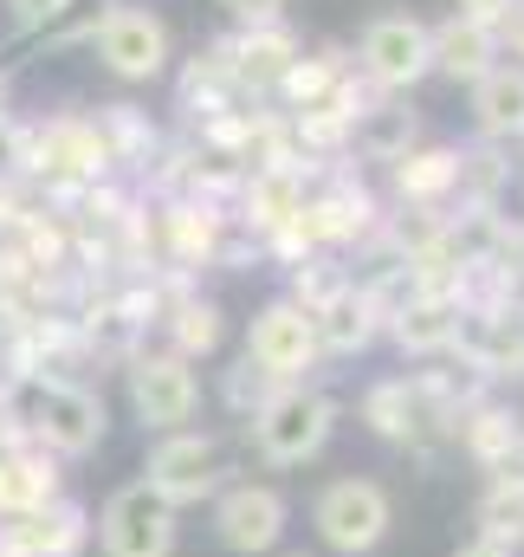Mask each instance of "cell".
Segmentation results:
<instances>
[{
    "instance_id": "25",
    "label": "cell",
    "mask_w": 524,
    "mask_h": 557,
    "mask_svg": "<svg viewBox=\"0 0 524 557\" xmlns=\"http://www.w3.org/2000/svg\"><path fill=\"white\" fill-rule=\"evenodd\" d=\"M357 65H350V46H337V39H324V46H311V52H298L291 65H285V78H278V91H272V111H311V104H324L344 78H350Z\"/></svg>"
},
{
    "instance_id": "10",
    "label": "cell",
    "mask_w": 524,
    "mask_h": 557,
    "mask_svg": "<svg viewBox=\"0 0 524 557\" xmlns=\"http://www.w3.org/2000/svg\"><path fill=\"white\" fill-rule=\"evenodd\" d=\"M91 545L104 557H175V545H182V512L162 506L142 480H124L91 512Z\"/></svg>"
},
{
    "instance_id": "13",
    "label": "cell",
    "mask_w": 524,
    "mask_h": 557,
    "mask_svg": "<svg viewBox=\"0 0 524 557\" xmlns=\"http://www.w3.org/2000/svg\"><path fill=\"white\" fill-rule=\"evenodd\" d=\"M466 370H479L492 389L524 383V298H486V305H460V331L453 350Z\"/></svg>"
},
{
    "instance_id": "17",
    "label": "cell",
    "mask_w": 524,
    "mask_h": 557,
    "mask_svg": "<svg viewBox=\"0 0 524 557\" xmlns=\"http://www.w3.org/2000/svg\"><path fill=\"white\" fill-rule=\"evenodd\" d=\"M389 208L453 214L460 208V143H414L401 162H389Z\"/></svg>"
},
{
    "instance_id": "9",
    "label": "cell",
    "mask_w": 524,
    "mask_h": 557,
    "mask_svg": "<svg viewBox=\"0 0 524 557\" xmlns=\"http://www.w3.org/2000/svg\"><path fill=\"white\" fill-rule=\"evenodd\" d=\"M124 396H130V416L142 434H175V428H195L201 416V370L182 363L175 350H136L124 363Z\"/></svg>"
},
{
    "instance_id": "3",
    "label": "cell",
    "mask_w": 524,
    "mask_h": 557,
    "mask_svg": "<svg viewBox=\"0 0 524 557\" xmlns=\"http://www.w3.org/2000/svg\"><path fill=\"white\" fill-rule=\"evenodd\" d=\"M98 182H117V175H111L104 137L85 111H52V117L26 124V188H39L46 201L65 208Z\"/></svg>"
},
{
    "instance_id": "14",
    "label": "cell",
    "mask_w": 524,
    "mask_h": 557,
    "mask_svg": "<svg viewBox=\"0 0 524 557\" xmlns=\"http://www.w3.org/2000/svg\"><path fill=\"white\" fill-rule=\"evenodd\" d=\"M357 416H363V428H370L383 447H401V454H414V460H434V454L453 441V428L421 403L414 376H376V383H363Z\"/></svg>"
},
{
    "instance_id": "28",
    "label": "cell",
    "mask_w": 524,
    "mask_h": 557,
    "mask_svg": "<svg viewBox=\"0 0 524 557\" xmlns=\"http://www.w3.org/2000/svg\"><path fill=\"white\" fill-rule=\"evenodd\" d=\"M512 188V143H460V208H499Z\"/></svg>"
},
{
    "instance_id": "39",
    "label": "cell",
    "mask_w": 524,
    "mask_h": 557,
    "mask_svg": "<svg viewBox=\"0 0 524 557\" xmlns=\"http://www.w3.org/2000/svg\"><path fill=\"white\" fill-rule=\"evenodd\" d=\"M272 557H311V552H272Z\"/></svg>"
},
{
    "instance_id": "21",
    "label": "cell",
    "mask_w": 524,
    "mask_h": 557,
    "mask_svg": "<svg viewBox=\"0 0 524 557\" xmlns=\"http://www.w3.org/2000/svg\"><path fill=\"white\" fill-rule=\"evenodd\" d=\"M59 493H65V460H52V454L33 447L26 434L0 447V519L33 512V506H46V499H59Z\"/></svg>"
},
{
    "instance_id": "15",
    "label": "cell",
    "mask_w": 524,
    "mask_h": 557,
    "mask_svg": "<svg viewBox=\"0 0 524 557\" xmlns=\"http://www.w3.org/2000/svg\"><path fill=\"white\" fill-rule=\"evenodd\" d=\"M208 46L221 52L227 78H234V91H240L247 104H265V98L278 91L285 65L304 52V46H298V33H291V20H272V26H234V33L208 39Z\"/></svg>"
},
{
    "instance_id": "1",
    "label": "cell",
    "mask_w": 524,
    "mask_h": 557,
    "mask_svg": "<svg viewBox=\"0 0 524 557\" xmlns=\"http://www.w3.org/2000/svg\"><path fill=\"white\" fill-rule=\"evenodd\" d=\"M13 383V416L20 434L33 447H46L52 460H91L104 441H111V409L104 396L72 376V383H39V376H7Z\"/></svg>"
},
{
    "instance_id": "19",
    "label": "cell",
    "mask_w": 524,
    "mask_h": 557,
    "mask_svg": "<svg viewBox=\"0 0 524 557\" xmlns=\"http://www.w3.org/2000/svg\"><path fill=\"white\" fill-rule=\"evenodd\" d=\"M453 331H460V298H440V292H414L408 305H395V318L383 324L395 350L408 363H434L453 350Z\"/></svg>"
},
{
    "instance_id": "33",
    "label": "cell",
    "mask_w": 524,
    "mask_h": 557,
    "mask_svg": "<svg viewBox=\"0 0 524 557\" xmlns=\"http://www.w3.org/2000/svg\"><path fill=\"white\" fill-rule=\"evenodd\" d=\"M7 13H13V26H20L26 39H52V33L78 13V0H7Z\"/></svg>"
},
{
    "instance_id": "8",
    "label": "cell",
    "mask_w": 524,
    "mask_h": 557,
    "mask_svg": "<svg viewBox=\"0 0 524 557\" xmlns=\"http://www.w3.org/2000/svg\"><path fill=\"white\" fill-rule=\"evenodd\" d=\"M85 46L98 52V65L124 85H155L175 59V39H169V20L136 7V0H111L91 26H85Z\"/></svg>"
},
{
    "instance_id": "22",
    "label": "cell",
    "mask_w": 524,
    "mask_h": 557,
    "mask_svg": "<svg viewBox=\"0 0 524 557\" xmlns=\"http://www.w3.org/2000/svg\"><path fill=\"white\" fill-rule=\"evenodd\" d=\"M98 137H104V156H111V175H136V182H149L155 175V162H162V131L149 124V111L142 104H98Z\"/></svg>"
},
{
    "instance_id": "31",
    "label": "cell",
    "mask_w": 524,
    "mask_h": 557,
    "mask_svg": "<svg viewBox=\"0 0 524 557\" xmlns=\"http://www.w3.org/2000/svg\"><path fill=\"white\" fill-rule=\"evenodd\" d=\"M337 285H350V267H344L337 253H311V260H298V267H291V292H285V298H291V305H304V311H317Z\"/></svg>"
},
{
    "instance_id": "40",
    "label": "cell",
    "mask_w": 524,
    "mask_h": 557,
    "mask_svg": "<svg viewBox=\"0 0 524 557\" xmlns=\"http://www.w3.org/2000/svg\"><path fill=\"white\" fill-rule=\"evenodd\" d=\"M519 143H524V131H519Z\"/></svg>"
},
{
    "instance_id": "5",
    "label": "cell",
    "mask_w": 524,
    "mask_h": 557,
    "mask_svg": "<svg viewBox=\"0 0 524 557\" xmlns=\"http://www.w3.org/2000/svg\"><path fill=\"white\" fill-rule=\"evenodd\" d=\"M136 480H142L162 506L188 512V506H208V499H214L227 480H240V473H234L221 434H208V428H175V434H155V441H149Z\"/></svg>"
},
{
    "instance_id": "2",
    "label": "cell",
    "mask_w": 524,
    "mask_h": 557,
    "mask_svg": "<svg viewBox=\"0 0 524 557\" xmlns=\"http://www.w3.org/2000/svg\"><path fill=\"white\" fill-rule=\"evenodd\" d=\"M240 434H247L253 460L272 467V473L311 467L337 434V396L324 383H278L260 409L240 421Z\"/></svg>"
},
{
    "instance_id": "34",
    "label": "cell",
    "mask_w": 524,
    "mask_h": 557,
    "mask_svg": "<svg viewBox=\"0 0 524 557\" xmlns=\"http://www.w3.org/2000/svg\"><path fill=\"white\" fill-rule=\"evenodd\" d=\"M0 188H26V124L0 111Z\"/></svg>"
},
{
    "instance_id": "12",
    "label": "cell",
    "mask_w": 524,
    "mask_h": 557,
    "mask_svg": "<svg viewBox=\"0 0 524 557\" xmlns=\"http://www.w3.org/2000/svg\"><path fill=\"white\" fill-rule=\"evenodd\" d=\"M240 357L260 363L272 383H317V370H324L317 324H311V311L291 305L285 292L265 298L260 311H253V324H247V350H240Z\"/></svg>"
},
{
    "instance_id": "6",
    "label": "cell",
    "mask_w": 524,
    "mask_h": 557,
    "mask_svg": "<svg viewBox=\"0 0 524 557\" xmlns=\"http://www.w3.org/2000/svg\"><path fill=\"white\" fill-rule=\"evenodd\" d=\"M311 532H317V545H324V552L370 557L395 532L389 486H383V480H370V473L324 480V486H317V499H311Z\"/></svg>"
},
{
    "instance_id": "26",
    "label": "cell",
    "mask_w": 524,
    "mask_h": 557,
    "mask_svg": "<svg viewBox=\"0 0 524 557\" xmlns=\"http://www.w3.org/2000/svg\"><path fill=\"white\" fill-rule=\"evenodd\" d=\"M524 441V416L512 403H499V396H486V403H473L466 416L453 421V447L479 467V473H492L512 447Z\"/></svg>"
},
{
    "instance_id": "18",
    "label": "cell",
    "mask_w": 524,
    "mask_h": 557,
    "mask_svg": "<svg viewBox=\"0 0 524 557\" xmlns=\"http://www.w3.org/2000/svg\"><path fill=\"white\" fill-rule=\"evenodd\" d=\"M311 324H317V350H324V363H350V357H363V350L383 344V311L370 305V292H363L357 278L337 285V292L311 311Z\"/></svg>"
},
{
    "instance_id": "38",
    "label": "cell",
    "mask_w": 524,
    "mask_h": 557,
    "mask_svg": "<svg viewBox=\"0 0 524 557\" xmlns=\"http://www.w3.org/2000/svg\"><path fill=\"white\" fill-rule=\"evenodd\" d=\"M453 557H519V552H499V545H486V539H466Z\"/></svg>"
},
{
    "instance_id": "4",
    "label": "cell",
    "mask_w": 524,
    "mask_h": 557,
    "mask_svg": "<svg viewBox=\"0 0 524 557\" xmlns=\"http://www.w3.org/2000/svg\"><path fill=\"white\" fill-rule=\"evenodd\" d=\"M298 227H304L311 253H337V260H350V253L383 227V195L363 182L357 162H317L311 182H304Z\"/></svg>"
},
{
    "instance_id": "24",
    "label": "cell",
    "mask_w": 524,
    "mask_h": 557,
    "mask_svg": "<svg viewBox=\"0 0 524 557\" xmlns=\"http://www.w3.org/2000/svg\"><path fill=\"white\" fill-rule=\"evenodd\" d=\"M427 46H434V78H453V85H479L499 65L492 26H473L460 13H447L440 26H427Z\"/></svg>"
},
{
    "instance_id": "35",
    "label": "cell",
    "mask_w": 524,
    "mask_h": 557,
    "mask_svg": "<svg viewBox=\"0 0 524 557\" xmlns=\"http://www.w3.org/2000/svg\"><path fill=\"white\" fill-rule=\"evenodd\" d=\"M492 39H499V59H506V65H524V0L506 7V20L492 26Z\"/></svg>"
},
{
    "instance_id": "36",
    "label": "cell",
    "mask_w": 524,
    "mask_h": 557,
    "mask_svg": "<svg viewBox=\"0 0 524 557\" xmlns=\"http://www.w3.org/2000/svg\"><path fill=\"white\" fill-rule=\"evenodd\" d=\"M214 7H227L234 26H272V20H285V0H214Z\"/></svg>"
},
{
    "instance_id": "37",
    "label": "cell",
    "mask_w": 524,
    "mask_h": 557,
    "mask_svg": "<svg viewBox=\"0 0 524 557\" xmlns=\"http://www.w3.org/2000/svg\"><path fill=\"white\" fill-rule=\"evenodd\" d=\"M506 7H512V0H453V13H460V20H473V26H499V20H506Z\"/></svg>"
},
{
    "instance_id": "16",
    "label": "cell",
    "mask_w": 524,
    "mask_h": 557,
    "mask_svg": "<svg viewBox=\"0 0 524 557\" xmlns=\"http://www.w3.org/2000/svg\"><path fill=\"white\" fill-rule=\"evenodd\" d=\"M85 552H91V506L72 499V493L0 519V557H85Z\"/></svg>"
},
{
    "instance_id": "29",
    "label": "cell",
    "mask_w": 524,
    "mask_h": 557,
    "mask_svg": "<svg viewBox=\"0 0 524 557\" xmlns=\"http://www.w3.org/2000/svg\"><path fill=\"white\" fill-rule=\"evenodd\" d=\"M473 539L524 557V493L519 486H486V493L473 499Z\"/></svg>"
},
{
    "instance_id": "27",
    "label": "cell",
    "mask_w": 524,
    "mask_h": 557,
    "mask_svg": "<svg viewBox=\"0 0 524 557\" xmlns=\"http://www.w3.org/2000/svg\"><path fill=\"white\" fill-rule=\"evenodd\" d=\"M473 91V131L486 143H519L524 131V65H492L479 85H466Z\"/></svg>"
},
{
    "instance_id": "32",
    "label": "cell",
    "mask_w": 524,
    "mask_h": 557,
    "mask_svg": "<svg viewBox=\"0 0 524 557\" xmlns=\"http://www.w3.org/2000/svg\"><path fill=\"white\" fill-rule=\"evenodd\" d=\"M272 389H278V383L265 376L260 363H247V357H234V363L221 370V409H227L234 421H247L265 396H272Z\"/></svg>"
},
{
    "instance_id": "7",
    "label": "cell",
    "mask_w": 524,
    "mask_h": 557,
    "mask_svg": "<svg viewBox=\"0 0 524 557\" xmlns=\"http://www.w3.org/2000/svg\"><path fill=\"white\" fill-rule=\"evenodd\" d=\"M357 78L383 98H408L421 78H434V46H427V20L408 13V7H389L376 20H363L357 33V52H350Z\"/></svg>"
},
{
    "instance_id": "23",
    "label": "cell",
    "mask_w": 524,
    "mask_h": 557,
    "mask_svg": "<svg viewBox=\"0 0 524 557\" xmlns=\"http://www.w3.org/2000/svg\"><path fill=\"white\" fill-rule=\"evenodd\" d=\"M421 137V111L408 104V98H376L363 117H357V131H350V149H344V162H401Z\"/></svg>"
},
{
    "instance_id": "20",
    "label": "cell",
    "mask_w": 524,
    "mask_h": 557,
    "mask_svg": "<svg viewBox=\"0 0 524 557\" xmlns=\"http://www.w3.org/2000/svg\"><path fill=\"white\" fill-rule=\"evenodd\" d=\"M155 331H162V350H175L182 363H208L227 344V311H221V298H208L201 285H188V292H175L162 305Z\"/></svg>"
},
{
    "instance_id": "11",
    "label": "cell",
    "mask_w": 524,
    "mask_h": 557,
    "mask_svg": "<svg viewBox=\"0 0 524 557\" xmlns=\"http://www.w3.org/2000/svg\"><path fill=\"white\" fill-rule=\"evenodd\" d=\"M208 525L221 539V552L234 557H272L291 532V499L272 480H227L208 499Z\"/></svg>"
},
{
    "instance_id": "30",
    "label": "cell",
    "mask_w": 524,
    "mask_h": 557,
    "mask_svg": "<svg viewBox=\"0 0 524 557\" xmlns=\"http://www.w3.org/2000/svg\"><path fill=\"white\" fill-rule=\"evenodd\" d=\"M479 273L492 278L499 292L524 298V221H519V214H499V227H492V247H486V267H479Z\"/></svg>"
}]
</instances>
